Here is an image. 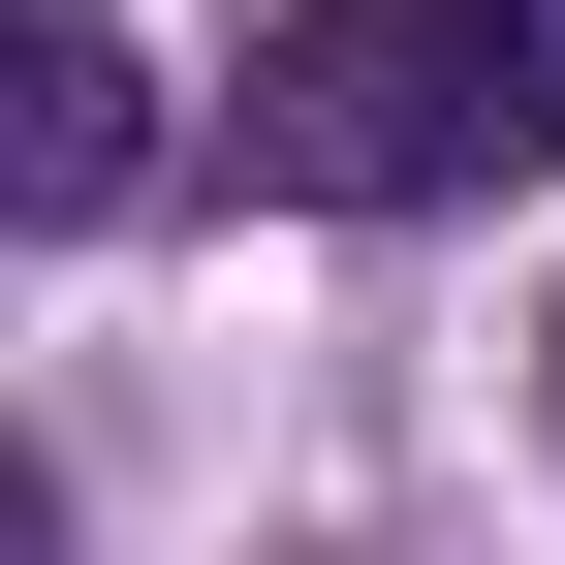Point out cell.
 I'll list each match as a JSON object with an SVG mask.
<instances>
[{"instance_id": "7a4b0ae2", "label": "cell", "mask_w": 565, "mask_h": 565, "mask_svg": "<svg viewBox=\"0 0 565 565\" xmlns=\"http://www.w3.org/2000/svg\"><path fill=\"white\" fill-rule=\"evenodd\" d=\"M32 221H126V32L32 0Z\"/></svg>"}, {"instance_id": "6da1fadb", "label": "cell", "mask_w": 565, "mask_h": 565, "mask_svg": "<svg viewBox=\"0 0 565 565\" xmlns=\"http://www.w3.org/2000/svg\"><path fill=\"white\" fill-rule=\"evenodd\" d=\"M565 158V0H282L252 32V189L315 221H471Z\"/></svg>"}]
</instances>
